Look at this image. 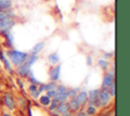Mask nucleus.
Listing matches in <instances>:
<instances>
[{
	"instance_id": "nucleus-9",
	"label": "nucleus",
	"mask_w": 130,
	"mask_h": 116,
	"mask_svg": "<svg viewBox=\"0 0 130 116\" xmlns=\"http://www.w3.org/2000/svg\"><path fill=\"white\" fill-rule=\"evenodd\" d=\"M60 73H61V65H58V66L54 67L53 69H51V71L49 73L51 81H53V82L58 81L60 78Z\"/></svg>"
},
{
	"instance_id": "nucleus-17",
	"label": "nucleus",
	"mask_w": 130,
	"mask_h": 116,
	"mask_svg": "<svg viewBox=\"0 0 130 116\" xmlns=\"http://www.w3.org/2000/svg\"><path fill=\"white\" fill-rule=\"evenodd\" d=\"M48 60H49V62H50L51 64H53V65H57V63H59V61H60V57H59L58 52H53V53L49 54Z\"/></svg>"
},
{
	"instance_id": "nucleus-10",
	"label": "nucleus",
	"mask_w": 130,
	"mask_h": 116,
	"mask_svg": "<svg viewBox=\"0 0 130 116\" xmlns=\"http://www.w3.org/2000/svg\"><path fill=\"white\" fill-rule=\"evenodd\" d=\"M75 99L80 104V106H84L87 103V99H88L87 92L86 91H79L77 93V95L75 96Z\"/></svg>"
},
{
	"instance_id": "nucleus-4",
	"label": "nucleus",
	"mask_w": 130,
	"mask_h": 116,
	"mask_svg": "<svg viewBox=\"0 0 130 116\" xmlns=\"http://www.w3.org/2000/svg\"><path fill=\"white\" fill-rule=\"evenodd\" d=\"M70 108H69V105L67 102H61L58 104L56 110L54 112L58 113L60 116H71V113H70Z\"/></svg>"
},
{
	"instance_id": "nucleus-22",
	"label": "nucleus",
	"mask_w": 130,
	"mask_h": 116,
	"mask_svg": "<svg viewBox=\"0 0 130 116\" xmlns=\"http://www.w3.org/2000/svg\"><path fill=\"white\" fill-rule=\"evenodd\" d=\"M78 92H79V89H69V90H67L66 94H67L68 98H73L77 95Z\"/></svg>"
},
{
	"instance_id": "nucleus-6",
	"label": "nucleus",
	"mask_w": 130,
	"mask_h": 116,
	"mask_svg": "<svg viewBox=\"0 0 130 116\" xmlns=\"http://www.w3.org/2000/svg\"><path fill=\"white\" fill-rule=\"evenodd\" d=\"M114 83V73L113 72H107V74L104 76L103 82H102V87L101 89L103 90H108L110 86H112Z\"/></svg>"
},
{
	"instance_id": "nucleus-5",
	"label": "nucleus",
	"mask_w": 130,
	"mask_h": 116,
	"mask_svg": "<svg viewBox=\"0 0 130 116\" xmlns=\"http://www.w3.org/2000/svg\"><path fill=\"white\" fill-rule=\"evenodd\" d=\"M14 24H15V21L13 20V18H7V19L0 20V33L10 31V29L14 26Z\"/></svg>"
},
{
	"instance_id": "nucleus-14",
	"label": "nucleus",
	"mask_w": 130,
	"mask_h": 116,
	"mask_svg": "<svg viewBox=\"0 0 130 116\" xmlns=\"http://www.w3.org/2000/svg\"><path fill=\"white\" fill-rule=\"evenodd\" d=\"M13 17H14V13L10 9L0 10V20L7 19V18H13Z\"/></svg>"
},
{
	"instance_id": "nucleus-2",
	"label": "nucleus",
	"mask_w": 130,
	"mask_h": 116,
	"mask_svg": "<svg viewBox=\"0 0 130 116\" xmlns=\"http://www.w3.org/2000/svg\"><path fill=\"white\" fill-rule=\"evenodd\" d=\"M7 56L10 60V63L14 66H19L25 62L28 54L26 52L17 50V49H9L7 51Z\"/></svg>"
},
{
	"instance_id": "nucleus-1",
	"label": "nucleus",
	"mask_w": 130,
	"mask_h": 116,
	"mask_svg": "<svg viewBox=\"0 0 130 116\" xmlns=\"http://www.w3.org/2000/svg\"><path fill=\"white\" fill-rule=\"evenodd\" d=\"M37 60H38V54H29L24 63L17 66V70H16L17 74L22 78H27L29 73L31 72L30 68L37 62Z\"/></svg>"
},
{
	"instance_id": "nucleus-26",
	"label": "nucleus",
	"mask_w": 130,
	"mask_h": 116,
	"mask_svg": "<svg viewBox=\"0 0 130 116\" xmlns=\"http://www.w3.org/2000/svg\"><path fill=\"white\" fill-rule=\"evenodd\" d=\"M3 63V65H4V67H5V69L8 71V72H11L12 71V69H11V66H10V62L8 61V59H4V61L2 62Z\"/></svg>"
},
{
	"instance_id": "nucleus-28",
	"label": "nucleus",
	"mask_w": 130,
	"mask_h": 116,
	"mask_svg": "<svg viewBox=\"0 0 130 116\" xmlns=\"http://www.w3.org/2000/svg\"><path fill=\"white\" fill-rule=\"evenodd\" d=\"M108 92L111 97H115V84H113L112 86H110L108 88Z\"/></svg>"
},
{
	"instance_id": "nucleus-19",
	"label": "nucleus",
	"mask_w": 130,
	"mask_h": 116,
	"mask_svg": "<svg viewBox=\"0 0 130 116\" xmlns=\"http://www.w3.org/2000/svg\"><path fill=\"white\" fill-rule=\"evenodd\" d=\"M2 34H4V36H5V38H6V41H7L8 46H9V47H11V46H12V44H13V36H12V34L10 33V31L4 32V33H2Z\"/></svg>"
},
{
	"instance_id": "nucleus-25",
	"label": "nucleus",
	"mask_w": 130,
	"mask_h": 116,
	"mask_svg": "<svg viewBox=\"0 0 130 116\" xmlns=\"http://www.w3.org/2000/svg\"><path fill=\"white\" fill-rule=\"evenodd\" d=\"M28 80H29V82L31 83V84H36V85H40L41 83H40V81H38L35 77H34V74H32V72H30L29 73V75H28Z\"/></svg>"
},
{
	"instance_id": "nucleus-18",
	"label": "nucleus",
	"mask_w": 130,
	"mask_h": 116,
	"mask_svg": "<svg viewBox=\"0 0 130 116\" xmlns=\"http://www.w3.org/2000/svg\"><path fill=\"white\" fill-rule=\"evenodd\" d=\"M38 99H39L40 104L43 105V106H49L50 103H51V99H50L47 95H42V96H40Z\"/></svg>"
},
{
	"instance_id": "nucleus-24",
	"label": "nucleus",
	"mask_w": 130,
	"mask_h": 116,
	"mask_svg": "<svg viewBox=\"0 0 130 116\" xmlns=\"http://www.w3.org/2000/svg\"><path fill=\"white\" fill-rule=\"evenodd\" d=\"M55 90H56V94H57V93H66L68 89L64 85H57Z\"/></svg>"
},
{
	"instance_id": "nucleus-7",
	"label": "nucleus",
	"mask_w": 130,
	"mask_h": 116,
	"mask_svg": "<svg viewBox=\"0 0 130 116\" xmlns=\"http://www.w3.org/2000/svg\"><path fill=\"white\" fill-rule=\"evenodd\" d=\"M99 98H100V102H101V107H105L111 102V98L112 97L110 96L108 90L101 89L100 92H99Z\"/></svg>"
},
{
	"instance_id": "nucleus-27",
	"label": "nucleus",
	"mask_w": 130,
	"mask_h": 116,
	"mask_svg": "<svg viewBox=\"0 0 130 116\" xmlns=\"http://www.w3.org/2000/svg\"><path fill=\"white\" fill-rule=\"evenodd\" d=\"M46 95L50 98V99H53L55 96H56V90L55 89H52V90H49L46 92Z\"/></svg>"
},
{
	"instance_id": "nucleus-16",
	"label": "nucleus",
	"mask_w": 130,
	"mask_h": 116,
	"mask_svg": "<svg viewBox=\"0 0 130 116\" xmlns=\"http://www.w3.org/2000/svg\"><path fill=\"white\" fill-rule=\"evenodd\" d=\"M12 6L11 0H0V10L10 9Z\"/></svg>"
},
{
	"instance_id": "nucleus-23",
	"label": "nucleus",
	"mask_w": 130,
	"mask_h": 116,
	"mask_svg": "<svg viewBox=\"0 0 130 116\" xmlns=\"http://www.w3.org/2000/svg\"><path fill=\"white\" fill-rule=\"evenodd\" d=\"M58 104H59V103H58L55 99H51V103H50V105H49V109H50V111L54 112V111L56 110V108H57Z\"/></svg>"
},
{
	"instance_id": "nucleus-13",
	"label": "nucleus",
	"mask_w": 130,
	"mask_h": 116,
	"mask_svg": "<svg viewBox=\"0 0 130 116\" xmlns=\"http://www.w3.org/2000/svg\"><path fill=\"white\" fill-rule=\"evenodd\" d=\"M44 46H45V42L44 41H41V42L36 43L35 46H32V48L30 49L31 54H38L39 52H41L44 49Z\"/></svg>"
},
{
	"instance_id": "nucleus-15",
	"label": "nucleus",
	"mask_w": 130,
	"mask_h": 116,
	"mask_svg": "<svg viewBox=\"0 0 130 116\" xmlns=\"http://www.w3.org/2000/svg\"><path fill=\"white\" fill-rule=\"evenodd\" d=\"M53 99H55L58 103H61V102H67V100L69 98H68V96H67L66 93H57L56 96Z\"/></svg>"
},
{
	"instance_id": "nucleus-8",
	"label": "nucleus",
	"mask_w": 130,
	"mask_h": 116,
	"mask_svg": "<svg viewBox=\"0 0 130 116\" xmlns=\"http://www.w3.org/2000/svg\"><path fill=\"white\" fill-rule=\"evenodd\" d=\"M3 101L6 105V107L9 109V110H14L15 109V101L13 99V97L11 96V94L9 93H5L4 96H3Z\"/></svg>"
},
{
	"instance_id": "nucleus-11",
	"label": "nucleus",
	"mask_w": 130,
	"mask_h": 116,
	"mask_svg": "<svg viewBox=\"0 0 130 116\" xmlns=\"http://www.w3.org/2000/svg\"><path fill=\"white\" fill-rule=\"evenodd\" d=\"M38 86H39V85H36V84H30V85L28 86V93H29V95H30L32 98H35V99H38V98L40 97V95H41V93L39 92Z\"/></svg>"
},
{
	"instance_id": "nucleus-30",
	"label": "nucleus",
	"mask_w": 130,
	"mask_h": 116,
	"mask_svg": "<svg viewBox=\"0 0 130 116\" xmlns=\"http://www.w3.org/2000/svg\"><path fill=\"white\" fill-rule=\"evenodd\" d=\"M86 64H87L88 66H90V65L92 64V57H91V56L88 55V56L86 57Z\"/></svg>"
},
{
	"instance_id": "nucleus-3",
	"label": "nucleus",
	"mask_w": 130,
	"mask_h": 116,
	"mask_svg": "<svg viewBox=\"0 0 130 116\" xmlns=\"http://www.w3.org/2000/svg\"><path fill=\"white\" fill-rule=\"evenodd\" d=\"M99 89H92L90 90L87 95H88V99H87V104L88 105H92L95 108H101V102H100V98H99Z\"/></svg>"
},
{
	"instance_id": "nucleus-21",
	"label": "nucleus",
	"mask_w": 130,
	"mask_h": 116,
	"mask_svg": "<svg viewBox=\"0 0 130 116\" xmlns=\"http://www.w3.org/2000/svg\"><path fill=\"white\" fill-rule=\"evenodd\" d=\"M99 66H100L103 70L107 71V70H108V68H109V62H108L107 60L102 59V60H100V61H99Z\"/></svg>"
},
{
	"instance_id": "nucleus-20",
	"label": "nucleus",
	"mask_w": 130,
	"mask_h": 116,
	"mask_svg": "<svg viewBox=\"0 0 130 116\" xmlns=\"http://www.w3.org/2000/svg\"><path fill=\"white\" fill-rule=\"evenodd\" d=\"M96 111H98V109H96L94 106H92V105H87L86 110H85V113H86L88 116H93V115L96 114Z\"/></svg>"
},
{
	"instance_id": "nucleus-29",
	"label": "nucleus",
	"mask_w": 130,
	"mask_h": 116,
	"mask_svg": "<svg viewBox=\"0 0 130 116\" xmlns=\"http://www.w3.org/2000/svg\"><path fill=\"white\" fill-rule=\"evenodd\" d=\"M5 57H6V56H5V54H4V52H3V51H2V49L0 48V62H3Z\"/></svg>"
},
{
	"instance_id": "nucleus-12",
	"label": "nucleus",
	"mask_w": 130,
	"mask_h": 116,
	"mask_svg": "<svg viewBox=\"0 0 130 116\" xmlns=\"http://www.w3.org/2000/svg\"><path fill=\"white\" fill-rule=\"evenodd\" d=\"M68 105H69V108H70V110L71 111H74V112H76V111H78L79 109H80V104L77 102V100L75 99V97H73V98H69V101H68Z\"/></svg>"
},
{
	"instance_id": "nucleus-31",
	"label": "nucleus",
	"mask_w": 130,
	"mask_h": 116,
	"mask_svg": "<svg viewBox=\"0 0 130 116\" xmlns=\"http://www.w3.org/2000/svg\"><path fill=\"white\" fill-rule=\"evenodd\" d=\"M3 116H11V115H10V114H8V113H4V114H3Z\"/></svg>"
}]
</instances>
